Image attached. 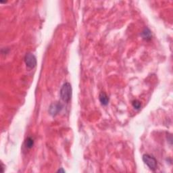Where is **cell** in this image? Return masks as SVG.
Segmentation results:
<instances>
[{"label": "cell", "mask_w": 173, "mask_h": 173, "mask_svg": "<svg viewBox=\"0 0 173 173\" xmlns=\"http://www.w3.org/2000/svg\"><path fill=\"white\" fill-rule=\"evenodd\" d=\"M72 86L69 82H65L62 85L60 89V97L61 99L65 102H68L72 97Z\"/></svg>", "instance_id": "6da1fadb"}, {"label": "cell", "mask_w": 173, "mask_h": 173, "mask_svg": "<svg viewBox=\"0 0 173 173\" xmlns=\"http://www.w3.org/2000/svg\"><path fill=\"white\" fill-rule=\"evenodd\" d=\"M143 161L145 164L149 167V168H150V170L153 171L156 170L158 163H157V160L154 157L150 156V155L149 154H144L143 156Z\"/></svg>", "instance_id": "7a4b0ae2"}, {"label": "cell", "mask_w": 173, "mask_h": 173, "mask_svg": "<svg viewBox=\"0 0 173 173\" xmlns=\"http://www.w3.org/2000/svg\"><path fill=\"white\" fill-rule=\"evenodd\" d=\"M25 62L28 68L33 69L37 65V58L31 53H27L25 57Z\"/></svg>", "instance_id": "3957f363"}, {"label": "cell", "mask_w": 173, "mask_h": 173, "mask_svg": "<svg viewBox=\"0 0 173 173\" xmlns=\"http://www.w3.org/2000/svg\"><path fill=\"white\" fill-rule=\"evenodd\" d=\"M62 109V105L60 103H54L52 104L49 107V114H51V116H55L57 115V114L59 113V112L61 111Z\"/></svg>", "instance_id": "277c9868"}, {"label": "cell", "mask_w": 173, "mask_h": 173, "mask_svg": "<svg viewBox=\"0 0 173 173\" xmlns=\"http://www.w3.org/2000/svg\"><path fill=\"white\" fill-rule=\"evenodd\" d=\"M99 99H100V102H101V104L103 106H107L108 103H109V101H110L109 97H108V96L106 95L104 92H101V93L100 94Z\"/></svg>", "instance_id": "5b68a950"}, {"label": "cell", "mask_w": 173, "mask_h": 173, "mask_svg": "<svg viewBox=\"0 0 173 173\" xmlns=\"http://www.w3.org/2000/svg\"><path fill=\"white\" fill-rule=\"evenodd\" d=\"M141 36L143 37V39L146 40V41H149L152 39V33H151L150 30L148 29V28H146L143 31H142L141 33Z\"/></svg>", "instance_id": "8992f818"}, {"label": "cell", "mask_w": 173, "mask_h": 173, "mask_svg": "<svg viewBox=\"0 0 173 173\" xmlns=\"http://www.w3.org/2000/svg\"><path fill=\"white\" fill-rule=\"evenodd\" d=\"M34 146V139L32 137H28L25 141V146L27 149H31Z\"/></svg>", "instance_id": "52a82bcc"}, {"label": "cell", "mask_w": 173, "mask_h": 173, "mask_svg": "<svg viewBox=\"0 0 173 173\" xmlns=\"http://www.w3.org/2000/svg\"><path fill=\"white\" fill-rule=\"evenodd\" d=\"M132 107H133L135 110H139L141 107V104L139 101L138 100H133L132 102Z\"/></svg>", "instance_id": "ba28073f"}, {"label": "cell", "mask_w": 173, "mask_h": 173, "mask_svg": "<svg viewBox=\"0 0 173 173\" xmlns=\"http://www.w3.org/2000/svg\"><path fill=\"white\" fill-rule=\"evenodd\" d=\"M58 172H65V170H62V168H61V169H60V170H58Z\"/></svg>", "instance_id": "9c48e42d"}]
</instances>
